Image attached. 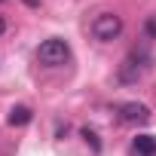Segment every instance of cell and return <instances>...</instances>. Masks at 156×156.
<instances>
[{
  "mask_svg": "<svg viewBox=\"0 0 156 156\" xmlns=\"http://www.w3.org/2000/svg\"><path fill=\"white\" fill-rule=\"evenodd\" d=\"M37 58H40L43 64H49V67H58V64H64V61L70 58V49H67V43H64V40L52 37V40L40 43V49H37Z\"/></svg>",
  "mask_w": 156,
  "mask_h": 156,
  "instance_id": "1",
  "label": "cell"
},
{
  "mask_svg": "<svg viewBox=\"0 0 156 156\" xmlns=\"http://www.w3.org/2000/svg\"><path fill=\"white\" fill-rule=\"evenodd\" d=\"M92 34L98 40H113V37L122 34V19L116 12H98L95 22H92Z\"/></svg>",
  "mask_w": 156,
  "mask_h": 156,
  "instance_id": "2",
  "label": "cell"
},
{
  "mask_svg": "<svg viewBox=\"0 0 156 156\" xmlns=\"http://www.w3.org/2000/svg\"><path fill=\"white\" fill-rule=\"evenodd\" d=\"M119 122H126V126H147L150 122V107L138 104V101H129V104L119 107Z\"/></svg>",
  "mask_w": 156,
  "mask_h": 156,
  "instance_id": "3",
  "label": "cell"
},
{
  "mask_svg": "<svg viewBox=\"0 0 156 156\" xmlns=\"http://www.w3.org/2000/svg\"><path fill=\"white\" fill-rule=\"evenodd\" d=\"M144 61H147V55H144V52H132V55L122 61V67H119V80L135 83L138 76L144 73Z\"/></svg>",
  "mask_w": 156,
  "mask_h": 156,
  "instance_id": "4",
  "label": "cell"
},
{
  "mask_svg": "<svg viewBox=\"0 0 156 156\" xmlns=\"http://www.w3.org/2000/svg\"><path fill=\"white\" fill-rule=\"evenodd\" d=\"M132 153L135 156H156V138L153 135H138L132 141Z\"/></svg>",
  "mask_w": 156,
  "mask_h": 156,
  "instance_id": "5",
  "label": "cell"
},
{
  "mask_svg": "<svg viewBox=\"0 0 156 156\" xmlns=\"http://www.w3.org/2000/svg\"><path fill=\"white\" fill-rule=\"evenodd\" d=\"M31 116H34V113H31V107L19 104V107H12V110H9L6 122H9V126H28V122H31Z\"/></svg>",
  "mask_w": 156,
  "mask_h": 156,
  "instance_id": "6",
  "label": "cell"
},
{
  "mask_svg": "<svg viewBox=\"0 0 156 156\" xmlns=\"http://www.w3.org/2000/svg\"><path fill=\"white\" fill-rule=\"evenodd\" d=\"M83 138H86V144H92V150H95V153L101 150V141H98V135H95L92 129H83Z\"/></svg>",
  "mask_w": 156,
  "mask_h": 156,
  "instance_id": "7",
  "label": "cell"
},
{
  "mask_svg": "<svg viewBox=\"0 0 156 156\" xmlns=\"http://www.w3.org/2000/svg\"><path fill=\"white\" fill-rule=\"evenodd\" d=\"M25 3H28V6H40V0H25Z\"/></svg>",
  "mask_w": 156,
  "mask_h": 156,
  "instance_id": "8",
  "label": "cell"
},
{
  "mask_svg": "<svg viewBox=\"0 0 156 156\" xmlns=\"http://www.w3.org/2000/svg\"><path fill=\"white\" fill-rule=\"evenodd\" d=\"M3 28H6V25H3V19H0V34H3Z\"/></svg>",
  "mask_w": 156,
  "mask_h": 156,
  "instance_id": "9",
  "label": "cell"
}]
</instances>
